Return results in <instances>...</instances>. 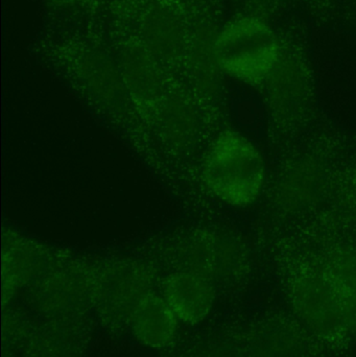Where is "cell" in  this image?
Wrapping results in <instances>:
<instances>
[{
  "mask_svg": "<svg viewBox=\"0 0 356 357\" xmlns=\"http://www.w3.org/2000/svg\"><path fill=\"white\" fill-rule=\"evenodd\" d=\"M157 112H160L161 129L167 132L169 142L185 144L194 135L196 129V115L183 94L167 92Z\"/></svg>",
  "mask_w": 356,
  "mask_h": 357,
  "instance_id": "7c38bea8",
  "label": "cell"
},
{
  "mask_svg": "<svg viewBox=\"0 0 356 357\" xmlns=\"http://www.w3.org/2000/svg\"><path fill=\"white\" fill-rule=\"evenodd\" d=\"M49 1L61 8H72L83 2L84 0H49Z\"/></svg>",
  "mask_w": 356,
  "mask_h": 357,
  "instance_id": "5bb4252c",
  "label": "cell"
},
{
  "mask_svg": "<svg viewBox=\"0 0 356 357\" xmlns=\"http://www.w3.org/2000/svg\"><path fill=\"white\" fill-rule=\"evenodd\" d=\"M215 52L223 75L248 86H261L284 56L273 27L256 15L238 16L215 31Z\"/></svg>",
  "mask_w": 356,
  "mask_h": 357,
  "instance_id": "7a4b0ae2",
  "label": "cell"
},
{
  "mask_svg": "<svg viewBox=\"0 0 356 357\" xmlns=\"http://www.w3.org/2000/svg\"><path fill=\"white\" fill-rule=\"evenodd\" d=\"M291 296L299 318L318 337L339 341L349 328L342 296L327 266L299 268Z\"/></svg>",
  "mask_w": 356,
  "mask_h": 357,
  "instance_id": "3957f363",
  "label": "cell"
},
{
  "mask_svg": "<svg viewBox=\"0 0 356 357\" xmlns=\"http://www.w3.org/2000/svg\"><path fill=\"white\" fill-rule=\"evenodd\" d=\"M41 254L33 241L18 233L8 232L2 248V298L10 299L31 280L41 264Z\"/></svg>",
  "mask_w": 356,
  "mask_h": 357,
  "instance_id": "ba28073f",
  "label": "cell"
},
{
  "mask_svg": "<svg viewBox=\"0 0 356 357\" xmlns=\"http://www.w3.org/2000/svg\"><path fill=\"white\" fill-rule=\"evenodd\" d=\"M192 31L179 8L157 2L141 18L139 43L161 63L185 60Z\"/></svg>",
  "mask_w": 356,
  "mask_h": 357,
  "instance_id": "277c9868",
  "label": "cell"
},
{
  "mask_svg": "<svg viewBox=\"0 0 356 357\" xmlns=\"http://www.w3.org/2000/svg\"><path fill=\"white\" fill-rule=\"evenodd\" d=\"M263 85L271 105L280 109L292 108L307 96L309 86L307 65L296 56L284 54Z\"/></svg>",
  "mask_w": 356,
  "mask_h": 357,
  "instance_id": "9c48e42d",
  "label": "cell"
},
{
  "mask_svg": "<svg viewBox=\"0 0 356 357\" xmlns=\"http://www.w3.org/2000/svg\"><path fill=\"white\" fill-rule=\"evenodd\" d=\"M353 197H355V199L356 202V180H355V183H353Z\"/></svg>",
  "mask_w": 356,
  "mask_h": 357,
  "instance_id": "9a60e30c",
  "label": "cell"
},
{
  "mask_svg": "<svg viewBox=\"0 0 356 357\" xmlns=\"http://www.w3.org/2000/svg\"><path fill=\"white\" fill-rule=\"evenodd\" d=\"M77 71L84 87L98 100L111 102L121 89L125 90L118 65L100 50H88L81 54Z\"/></svg>",
  "mask_w": 356,
  "mask_h": 357,
  "instance_id": "30bf717a",
  "label": "cell"
},
{
  "mask_svg": "<svg viewBox=\"0 0 356 357\" xmlns=\"http://www.w3.org/2000/svg\"><path fill=\"white\" fill-rule=\"evenodd\" d=\"M255 1L261 2V3H263V4H268V3H271V2L273 1V0H255Z\"/></svg>",
  "mask_w": 356,
  "mask_h": 357,
  "instance_id": "2e32d148",
  "label": "cell"
},
{
  "mask_svg": "<svg viewBox=\"0 0 356 357\" xmlns=\"http://www.w3.org/2000/svg\"><path fill=\"white\" fill-rule=\"evenodd\" d=\"M163 298L178 320L196 324L208 316L215 294L209 278L194 270H183L167 277Z\"/></svg>",
  "mask_w": 356,
  "mask_h": 357,
  "instance_id": "8992f818",
  "label": "cell"
},
{
  "mask_svg": "<svg viewBox=\"0 0 356 357\" xmlns=\"http://www.w3.org/2000/svg\"><path fill=\"white\" fill-rule=\"evenodd\" d=\"M127 320L136 339L146 347H167L177 335L179 320L164 298L152 291L136 303Z\"/></svg>",
  "mask_w": 356,
  "mask_h": 357,
  "instance_id": "52a82bcc",
  "label": "cell"
},
{
  "mask_svg": "<svg viewBox=\"0 0 356 357\" xmlns=\"http://www.w3.org/2000/svg\"><path fill=\"white\" fill-rule=\"evenodd\" d=\"M265 180L267 165L261 150L240 132H221L205 151L201 181L209 195L225 205H253L263 193Z\"/></svg>",
  "mask_w": 356,
  "mask_h": 357,
  "instance_id": "6da1fadb",
  "label": "cell"
},
{
  "mask_svg": "<svg viewBox=\"0 0 356 357\" xmlns=\"http://www.w3.org/2000/svg\"><path fill=\"white\" fill-rule=\"evenodd\" d=\"M150 282L144 266L129 264L109 273L104 280L98 283V291L129 319L136 303L150 293Z\"/></svg>",
  "mask_w": 356,
  "mask_h": 357,
  "instance_id": "8fae6325",
  "label": "cell"
},
{
  "mask_svg": "<svg viewBox=\"0 0 356 357\" xmlns=\"http://www.w3.org/2000/svg\"><path fill=\"white\" fill-rule=\"evenodd\" d=\"M119 69L123 88L132 102L146 112L158 110L169 92L160 61L137 42L123 50Z\"/></svg>",
  "mask_w": 356,
  "mask_h": 357,
  "instance_id": "5b68a950",
  "label": "cell"
},
{
  "mask_svg": "<svg viewBox=\"0 0 356 357\" xmlns=\"http://www.w3.org/2000/svg\"><path fill=\"white\" fill-rule=\"evenodd\" d=\"M316 178H316L315 173H313L311 169H295L288 175V181L284 184V190H282V195L288 197L297 189V193L295 195L297 197L296 205H304L309 201V197L315 195L316 189H317ZM295 197L291 205H293Z\"/></svg>",
  "mask_w": 356,
  "mask_h": 357,
  "instance_id": "4fadbf2b",
  "label": "cell"
}]
</instances>
